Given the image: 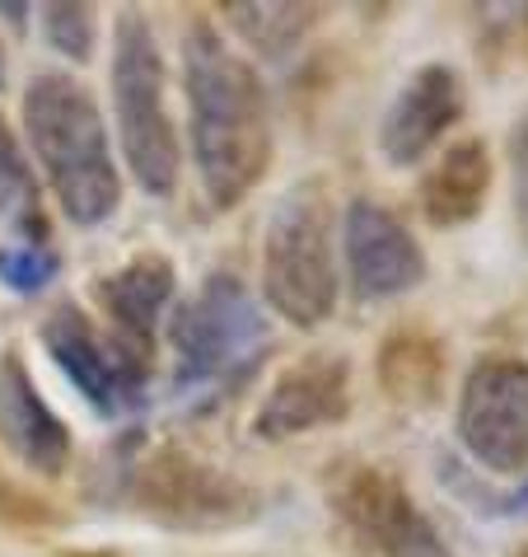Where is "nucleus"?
Wrapping results in <instances>:
<instances>
[{
    "mask_svg": "<svg viewBox=\"0 0 528 557\" xmlns=\"http://www.w3.org/2000/svg\"><path fill=\"white\" fill-rule=\"evenodd\" d=\"M188 141L201 193L215 211L239 207L272 169V99L257 66L221 34L215 20H192L183 38Z\"/></svg>",
    "mask_w": 528,
    "mask_h": 557,
    "instance_id": "1",
    "label": "nucleus"
},
{
    "mask_svg": "<svg viewBox=\"0 0 528 557\" xmlns=\"http://www.w3.org/2000/svg\"><path fill=\"white\" fill-rule=\"evenodd\" d=\"M24 136L71 225L95 230L122 207V174L108 122L85 81L42 71L24 89Z\"/></svg>",
    "mask_w": 528,
    "mask_h": 557,
    "instance_id": "2",
    "label": "nucleus"
},
{
    "mask_svg": "<svg viewBox=\"0 0 528 557\" xmlns=\"http://www.w3.org/2000/svg\"><path fill=\"white\" fill-rule=\"evenodd\" d=\"M328 174H304L276 197L262 230V305L294 329H323L341 300V211Z\"/></svg>",
    "mask_w": 528,
    "mask_h": 557,
    "instance_id": "3",
    "label": "nucleus"
},
{
    "mask_svg": "<svg viewBox=\"0 0 528 557\" xmlns=\"http://www.w3.org/2000/svg\"><path fill=\"white\" fill-rule=\"evenodd\" d=\"M108 95L127 174L150 197H168L178 188V127L168 113V66L160 38L141 10H117L113 20V66H108Z\"/></svg>",
    "mask_w": 528,
    "mask_h": 557,
    "instance_id": "4",
    "label": "nucleus"
},
{
    "mask_svg": "<svg viewBox=\"0 0 528 557\" xmlns=\"http://www.w3.org/2000/svg\"><path fill=\"white\" fill-rule=\"evenodd\" d=\"M323 502L341 557H458L388 463L337 459L323 478Z\"/></svg>",
    "mask_w": 528,
    "mask_h": 557,
    "instance_id": "5",
    "label": "nucleus"
},
{
    "mask_svg": "<svg viewBox=\"0 0 528 557\" xmlns=\"http://www.w3.org/2000/svg\"><path fill=\"white\" fill-rule=\"evenodd\" d=\"M174 337V384L178 394H215L221 384L248 375L272 343V323L257 296L239 276H206L168 319Z\"/></svg>",
    "mask_w": 528,
    "mask_h": 557,
    "instance_id": "6",
    "label": "nucleus"
},
{
    "mask_svg": "<svg viewBox=\"0 0 528 557\" xmlns=\"http://www.w3.org/2000/svg\"><path fill=\"white\" fill-rule=\"evenodd\" d=\"M454 431L458 445L487 473L528 478V356H477L458 384Z\"/></svg>",
    "mask_w": 528,
    "mask_h": 557,
    "instance_id": "7",
    "label": "nucleus"
},
{
    "mask_svg": "<svg viewBox=\"0 0 528 557\" xmlns=\"http://www.w3.org/2000/svg\"><path fill=\"white\" fill-rule=\"evenodd\" d=\"M136 502H141L146 516L192 534L235 530V524H248L262 510L257 487L192 459L188 450H154L136 469Z\"/></svg>",
    "mask_w": 528,
    "mask_h": 557,
    "instance_id": "8",
    "label": "nucleus"
},
{
    "mask_svg": "<svg viewBox=\"0 0 528 557\" xmlns=\"http://www.w3.org/2000/svg\"><path fill=\"white\" fill-rule=\"evenodd\" d=\"M341 262L347 272L351 300L355 305H379V300H402L416 286H426L430 258L416 239V230L402 221L393 207L375 202V197H355L341 211Z\"/></svg>",
    "mask_w": 528,
    "mask_h": 557,
    "instance_id": "9",
    "label": "nucleus"
},
{
    "mask_svg": "<svg viewBox=\"0 0 528 557\" xmlns=\"http://www.w3.org/2000/svg\"><path fill=\"white\" fill-rule=\"evenodd\" d=\"M355 412V370L347 351H304L281 375L272 380V389L262 394L253 436L257 441H300L314 431L341 426Z\"/></svg>",
    "mask_w": 528,
    "mask_h": 557,
    "instance_id": "10",
    "label": "nucleus"
},
{
    "mask_svg": "<svg viewBox=\"0 0 528 557\" xmlns=\"http://www.w3.org/2000/svg\"><path fill=\"white\" fill-rule=\"evenodd\" d=\"M42 343H48V356L56 361L61 375L99 412H122L141 398L150 356L131 351L127 343H117V337H103V329L85 309L56 305L52 314L42 319Z\"/></svg>",
    "mask_w": 528,
    "mask_h": 557,
    "instance_id": "11",
    "label": "nucleus"
},
{
    "mask_svg": "<svg viewBox=\"0 0 528 557\" xmlns=\"http://www.w3.org/2000/svg\"><path fill=\"white\" fill-rule=\"evenodd\" d=\"M468 117V81L449 61H422L398 85L379 122V154L388 169H412L440 154L444 136Z\"/></svg>",
    "mask_w": 528,
    "mask_h": 557,
    "instance_id": "12",
    "label": "nucleus"
},
{
    "mask_svg": "<svg viewBox=\"0 0 528 557\" xmlns=\"http://www.w3.org/2000/svg\"><path fill=\"white\" fill-rule=\"evenodd\" d=\"M56 276V253L48 244L34 164L14 141V132L0 122V282L10 290L34 296Z\"/></svg>",
    "mask_w": 528,
    "mask_h": 557,
    "instance_id": "13",
    "label": "nucleus"
},
{
    "mask_svg": "<svg viewBox=\"0 0 528 557\" xmlns=\"http://www.w3.org/2000/svg\"><path fill=\"white\" fill-rule=\"evenodd\" d=\"M375 384L398 412H435L449 389V343L430 323H393L375 351Z\"/></svg>",
    "mask_w": 528,
    "mask_h": 557,
    "instance_id": "14",
    "label": "nucleus"
},
{
    "mask_svg": "<svg viewBox=\"0 0 528 557\" xmlns=\"http://www.w3.org/2000/svg\"><path fill=\"white\" fill-rule=\"evenodd\" d=\"M0 441L10 455L42 478H56L71 463V431L52 404L34 389L20 356H0Z\"/></svg>",
    "mask_w": 528,
    "mask_h": 557,
    "instance_id": "15",
    "label": "nucleus"
},
{
    "mask_svg": "<svg viewBox=\"0 0 528 557\" xmlns=\"http://www.w3.org/2000/svg\"><path fill=\"white\" fill-rule=\"evenodd\" d=\"M491 188H495V154H491V141L487 136H458L449 141L435 164L426 169L422 178V215L430 230H454L473 225L481 211L491 202Z\"/></svg>",
    "mask_w": 528,
    "mask_h": 557,
    "instance_id": "16",
    "label": "nucleus"
},
{
    "mask_svg": "<svg viewBox=\"0 0 528 557\" xmlns=\"http://www.w3.org/2000/svg\"><path fill=\"white\" fill-rule=\"evenodd\" d=\"M174 290H178V276H174V262L164 253H146V258H131L127 268H117L113 276L99 282V300L108 309L117 329V343H127L131 351L150 356V337L160 329V319L174 309Z\"/></svg>",
    "mask_w": 528,
    "mask_h": 557,
    "instance_id": "17",
    "label": "nucleus"
},
{
    "mask_svg": "<svg viewBox=\"0 0 528 557\" xmlns=\"http://www.w3.org/2000/svg\"><path fill=\"white\" fill-rule=\"evenodd\" d=\"M221 20L262 57H286L323 24L318 5H225Z\"/></svg>",
    "mask_w": 528,
    "mask_h": 557,
    "instance_id": "18",
    "label": "nucleus"
},
{
    "mask_svg": "<svg viewBox=\"0 0 528 557\" xmlns=\"http://www.w3.org/2000/svg\"><path fill=\"white\" fill-rule=\"evenodd\" d=\"M42 34H48V42L61 57L89 61L99 42V10L95 5H48L42 10Z\"/></svg>",
    "mask_w": 528,
    "mask_h": 557,
    "instance_id": "19",
    "label": "nucleus"
},
{
    "mask_svg": "<svg viewBox=\"0 0 528 557\" xmlns=\"http://www.w3.org/2000/svg\"><path fill=\"white\" fill-rule=\"evenodd\" d=\"M505 154H510V188H515V225L519 239L528 244V103L519 108L515 127L505 136Z\"/></svg>",
    "mask_w": 528,
    "mask_h": 557,
    "instance_id": "20",
    "label": "nucleus"
},
{
    "mask_svg": "<svg viewBox=\"0 0 528 557\" xmlns=\"http://www.w3.org/2000/svg\"><path fill=\"white\" fill-rule=\"evenodd\" d=\"M510 506H515V510H528V483L519 487V497H510Z\"/></svg>",
    "mask_w": 528,
    "mask_h": 557,
    "instance_id": "21",
    "label": "nucleus"
},
{
    "mask_svg": "<svg viewBox=\"0 0 528 557\" xmlns=\"http://www.w3.org/2000/svg\"><path fill=\"white\" fill-rule=\"evenodd\" d=\"M0 85H5V48H0Z\"/></svg>",
    "mask_w": 528,
    "mask_h": 557,
    "instance_id": "22",
    "label": "nucleus"
},
{
    "mask_svg": "<svg viewBox=\"0 0 528 557\" xmlns=\"http://www.w3.org/2000/svg\"><path fill=\"white\" fill-rule=\"evenodd\" d=\"M510 557H528V544H524V548H515V553H510Z\"/></svg>",
    "mask_w": 528,
    "mask_h": 557,
    "instance_id": "23",
    "label": "nucleus"
}]
</instances>
